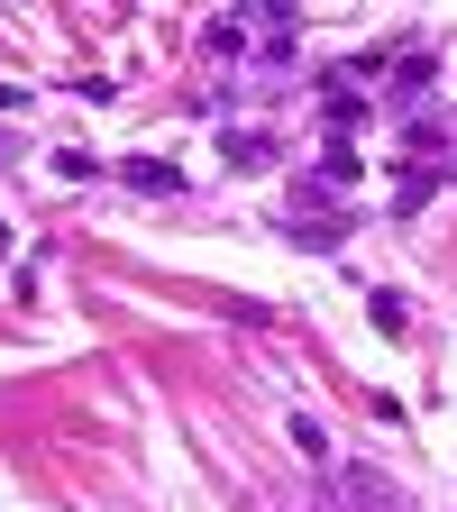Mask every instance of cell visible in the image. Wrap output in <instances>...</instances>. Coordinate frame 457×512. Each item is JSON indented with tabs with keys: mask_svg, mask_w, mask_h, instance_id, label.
<instances>
[{
	"mask_svg": "<svg viewBox=\"0 0 457 512\" xmlns=\"http://www.w3.org/2000/svg\"><path fill=\"white\" fill-rule=\"evenodd\" d=\"M55 174H64V183H92V174H101V156H83V147H64V156H55Z\"/></svg>",
	"mask_w": 457,
	"mask_h": 512,
	"instance_id": "cell-10",
	"label": "cell"
},
{
	"mask_svg": "<svg viewBox=\"0 0 457 512\" xmlns=\"http://www.w3.org/2000/svg\"><path fill=\"white\" fill-rule=\"evenodd\" d=\"M220 156H229L238 174H266V165H275V138H266V128H229V138H220Z\"/></svg>",
	"mask_w": 457,
	"mask_h": 512,
	"instance_id": "cell-2",
	"label": "cell"
},
{
	"mask_svg": "<svg viewBox=\"0 0 457 512\" xmlns=\"http://www.w3.org/2000/svg\"><path fill=\"white\" fill-rule=\"evenodd\" d=\"M366 320H375L384 339H403V330H412V311H403V293H366Z\"/></svg>",
	"mask_w": 457,
	"mask_h": 512,
	"instance_id": "cell-4",
	"label": "cell"
},
{
	"mask_svg": "<svg viewBox=\"0 0 457 512\" xmlns=\"http://www.w3.org/2000/svg\"><path fill=\"white\" fill-rule=\"evenodd\" d=\"M293 448H302V458H330V430H320L311 412H293Z\"/></svg>",
	"mask_w": 457,
	"mask_h": 512,
	"instance_id": "cell-8",
	"label": "cell"
},
{
	"mask_svg": "<svg viewBox=\"0 0 457 512\" xmlns=\"http://www.w3.org/2000/svg\"><path fill=\"white\" fill-rule=\"evenodd\" d=\"M202 46H211V55H229V46H247V10H238V19H211V28H202Z\"/></svg>",
	"mask_w": 457,
	"mask_h": 512,
	"instance_id": "cell-7",
	"label": "cell"
},
{
	"mask_svg": "<svg viewBox=\"0 0 457 512\" xmlns=\"http://www.w3.org/2000/svg\"><path fill=\"white\" fill-rule=\"evenodd\" d=\"M320 128H339V138H348V128H366V101H357V92H330V101H320Z\"/></svg>",
	"mask_w": 457,
	"mask_h": 512,
	"instance_id": "cell-5",
	"label": "cell"
},
{
	"mask_svg": "<svg viewBox=\"0 0 457 512\" xmlns=\"http://www.w3.org/2000/svg\"><path fill=\"white\" fill-rule=\"evenodd\" d=\"M0 165H10V138H0Z\"/></svg>",
	"mask_w": 457,
	"mask_h": 512,
	"instance_id": "cell-11",
	"label": "cell"
},
{
	"mask_svg": "<svg viewBox=\"0 0 457 512\" xmlns=\"http://www.w3.org/2000/svg\"><path fill=\"white\" fill-rule=\"evenodd\" d=\"M320 183H357V147H348V138H330V165H320Z\"/></svg>",
	"mask_w": 457,
	"mask_h": 512,
	"instance_id": "cell-9",
	"label": "cell"
},
{
	"mask_svg": "<svg viewBox=\"0 0 457 512\" xmlns=\"http://www.w3.org/2000/svg\"><path fill=\"white\" fill-rule=\"evenodd\" d=\"M430 74H439V64H430V46L394 55V101H421V92H430Z\"/></svg>",
	"mask_w": 457,
	"mask_h": 512,
	"instance_id": "cell-3",
	"label": "cell"
},
{
	"mask_svg": "<svg viewBox=\"0 0 457 512\" xmlns=\"http://www.w3.org/2000/svg\"><path fill=\"white\" fill-rule=\"evenodd\" d=\"M430 192H439V174H430V165H412V174H403V183H394V211H403V220H412V211H421V202H430Z\"/></svg>",
	"mask_w": 457,
	"mask_h": 512,
	"instance_id": "cell-6",
	"label": "cell"
},
{
	"mask_svg": "<svg viewBox=\"0 0 457 512\" xmlns=\"http://www.w3.org/2000/svg\"><path fill=\"white\" fill-rule=\"evenodd\" d=\"M110 174H119V183H128V192H147V202H174V192H183V174H174V165H165V156H119V165H110Z\"/></svg>",
	"mask_w": 457,
	"mask_h": 512,
	"instance_id": "cell-1",
	"label": "cell"
}]
</instances>
